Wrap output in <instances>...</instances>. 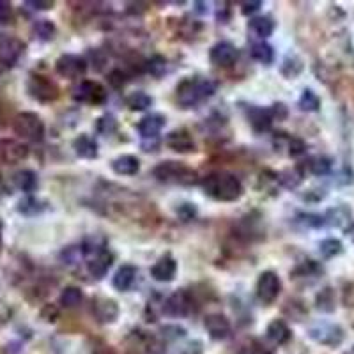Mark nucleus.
<instances>
[{"instance_id":"obj_1","label":"nucleus","mask_w":354,"mask_h":354,"mask_svg":"<svg viewBox=\"0 0 354 354\" xmlns=\"http://www.w3.org/2000/svg\"><path fill=\"white\" fill-rule=\"evenodd\" d=\"M202 189L207 197L220 202H236L243 197V183L230 172H213L202 179Z\"/></svg>"},{"instance_id":"obj_2","label":"nucleus","mask_w":354,"mask_h":354,"mask_svg":"<svg viewBox=\"0 0 354 354\" xmlns=\"http://www.w3.org/2000/svg\"><path fill=\"white\" fill-rule=\"evenodd\" d=\"M216 82L209 78H186L177 85V103L183 109H192L216 93Z\"/></svg>"},{"instance_id":"obj_3","label":"nucleus","mask_w":354,"mask_h":354,"mask_svg":"<svg viewBox=\"0 0 354 354\" xmlns=\"http://www.w3.org/2000/svg\"><path fill=\"white\" fill-rule=\"evenodd\" d=\"M153 176L156 177L160 183H167V185H181V186H192L197 183L198 174L195 172L192 167L179 163V161H161L160 165L154 167Z\"/></svg>"},{"instance_id":"obj_4","label":"nucleus","mask_w":354,"mask_h":354,"mask_svg":"<svg viewBox=\"0 0 354 354\" xmlns=\"http://www.w3.org/2000/svg\"><path fill=\"white\" fill-rule=\"evenodd\" d=\"M12 129L18 137L28 142H41L44 137V122L34 112H21L15 117Z\"/></svg>"},{"instance_id":"obj_5","label":"nucleus","mask_w":354,"mask_h":354,"mask_svg":"<svg viewBox=\"0 0 354 354\" xmlns=\"http://www.w3.org/2000/svg\"><path fill=\"white\" fill-rule=\"evenodd\" d=\"M73 100L85 105H105L109 100V93L101 84L93 80H82L77 87L73 88Z\"/></svg>"},{"instance_id":"obj_6","label":"nucleus","mask_w":354,"mask_h":354,"mask_svg":"<svg viewBox=\"0 0 354 354\" xmlns=\"http://www.w3.org/2000/svg\"><path fill=\"white\" fill-rule=\"evenodd\" d=\"M255 290H257L259 301L264 303V305H271V303L277 301L280 292H282V280L274 271H264L259 277Z\"/></svg>"},{"instance_id":"obj_7","label":"nucleus","mask_w":354,"mask_h":354,"mask_svg":"<svg viewBox=\"0 0 354 354\" xmlns=\"http://www.w3.org/2000/svg\"><path fill=\"white\" fill-rule=\"evenodd\" d=\"M27 91L30 97H34L39 103H52L59 97V87L41 75H30L27 82Z\"/></svg>"},{"instance_id":"obj_8","label":"nucleus","mask_w":354,"mask_h":354,"mask_svg":"<svg viewBox=\"0 0 354 354\" xmlns=\"http://www.w3.org/2000/svg\"><path fill=\"white\" fill-rule=\"evenodd\" d=\"M55 71L57 75H61L62 78H68V80H80L87 71V61L75 53H64L57 59Z\"/></svg>"},{"instance_id":"obj_9","label":"nucleus","mask_w":354,"mask_h":354,"mask_svg":"<svg viewBox=\"0 0 354 354\" xmlns=\"http://www.w3.org/2000/svg\"><path fill=\"white\" fill-rule=\"evenodd\" d=\"M308 337L315 340L321 346L337 347L344 342V330L338 324H331V322H321L315 324L308 330Z\"/></svg>"},{"instance_id":"obj_10","label":"nucleus","mask_w":354,"mask_h":354,"mask_svg":"<svg viewBox=\"0 0 354 354\" xmlns=\"http://www.w3.org/2000/svg\"><path fill=\"white\" fill-rule=\"evenodd\" d=\"M239 52L229 41H220L211 48L209 52V61L211 64L218 66V68H230L238 61Z\"/></svg>"},{"instance_id":"obj_11","label":"nucleus","mask_w":354,"mask_h":354,"mask_svg":"<svg viewBox=\"0 0 354 354\" xmlns=\"http://www.w3.org/2000/svg\"><path fill=\"white\" fill-rule=\"evenodd\" d=\"M24 50L25 44L20 39L12 36H6V34H0V62L2 64L11 68L20 59Z\"/></svg>"},{"instance_id":"obj_12","label":"nucleus","mask_w":354,"mask_h":354,"mask_svg":"<svg viewBox=\"0 0 354 354\" xmlns=\"http://www.w3.org/2000/svg\"><path fill=\"white\" fill-rule=\"evenodd\" d=\"M192 310V298L186 290H177L163 303V312L170 317H186Z\"/></svg>"},{"instance_id":"obj_13","label":"nucleus","mask_w":354,"mask_h":354,"mask_svg":"<svg viewBox=\"0 0 354 354\" xmlns=\"http://www.w3.org/2000/svg\"><path fill=\"white\" fill-rule=\"evenodd\" d=\"M177 274V262L170 254H165L163 257L158 259L154 266L151 268V277L161 283L172 282Z\"/></svg>"},{"instance_id":"obj_14","label":"nucleus","mask_w":354,"mask_h":354,"mask_svg":"<svg viewBox=\"0 0 354 354\" xmlns=\"http://www.w3.org/2000/svg\"><path fill=\"white\" fill-rule=\"evenodd\" d=\"M204 328L213 340H225V338L230 335V331H232L229 319H227L223 314L205 315Z\"/></svg>"},{"instance_id":"obj_15","label":"nucleus","mask_w":354,"mask_h":354,"mask_svg":"<svg viewBox=\"0 0 354 354\" xmlns=\"http://www.w3.org/2000/svg\"><path fill=\"white\" fill-rule=\"evenodd\" d=\"M246 119L252 129L257 133L270 131L273 126V115L270 109H262V106H248L246 109Z\"/></svg>"},{"instance_id":"obj_16","label":"nucleus","mask_w":354,"mask_h":354,"mask_svg":"<svg viewBox=\"0 0 354 354\" xmlns=\"http://www.w3.org/2000/svg\"><path fill=\"white\" fill-rule=\"evenodd\" d=\"M165 115H161V113H149V115H145L144 119L138 122L137 129L144 140H149V138L154 140V138H158L161 129L165 128Z\"/></svg>"},{"instance_id":"obj_17","label":"nucleus","mask_w":354,"mask_h":354,"mask_svg":"<svg viewBox=\"0 0 354 354\" xmlns=\"http://www.w3.org/2000/svg\"><path fill=\"white\" fill-rule=\"evenodd\" d=\"M165 145L176 153L188 154L195 151V142L186 129H176L165 137Z\"/></svg>"},{"instance_id":"obj_18","label":"nucleus","mask_w":354,"mask_h":354,"mask_svg":"<svg viewBox=\"0 0 354 354\" xmlns=\"http://www.w3.org/2000/svg\"><path fill=\"white\" fill-rule=\"evenodd\" d=\"M93 312L100 322H103V324H112L119 317V305L110 298H96L94 299Z\"/></svg>"},{"instance_id":"obj_19","label":"nucleus","mask_w":354,"mask_h":354,"mask_svg":"<svg viewBox=\"0 0 354 354\" xmlns=\"http://www.w3.org/2000/svg\"><path fill=\"white\" fill-rule=\"evenodd\" d=\"M28 156V147L25 144L15 140H6L0 144V158L9 163V165H15V163H20L25 158Z\"/></svg>"},{"instance_id":"obj_20","label":"nucleus","mask_w":354,"mask_h":354,"mask_svg":"<svg viewBox=\"0 0 354 354\" xmlns=\"http://www.w3.org/2000/svg\"><path fill=\"white\" fill-rule=\"evenodd\" d=\"M113 264V255L110 254L109 248L103 250V252H100V254L93 255V257H88V262H87V270L88 273H91V277L94 278H103L106 273H109V270L112 268Z\"/></svg>"},{"instance_id":"obj_21","label":"nucleus","mask_w":354,"mask_h":354,"mask_svg":"<svg viewBox=\"0 0 354 354\" xmlns=\"http://www.w3.org/2000/svg\"><path fill=\"white\" fill-rule=\"evenodd\" d=\"M137 273L138 271L135 266L131 264L121 266L112 278L113 289L119 290V292H128V290L133 287V283H135V280H137Z\"/></svg>"},{"instance_id":"obj_22","label":"nucleus","mask_w":354,"mask_h":354,"mask_svg":"<svg viewBox=\"0 0 354 354\" xmlns=\"http://www.w3.org/2000/svg\"><path fill=\"white\" fill-rule=\"evenodd\" d=\"M266 337H268V340L277 344V346H283V344L289 342L292 333H290V328L287 326L286 321H282V319H274V321H271L270 324H268V328H266Z\"/></svg>"},{"instance_id":"obj_23","label":"nucleus","mask_w":354,"mask_h":354,"mask_svg":"<svg viewBox=\"0 0 354 354\" xmlns=\"http://www.w3.org/2000/svg\"><path fill=\"white\" fill-rule=\"evenodd\" d=\"M73 149L78 158H84V160H94L97 158V144L93 137L88 135H80L73 140Z\"/></svg>"},{"instance_id":"obj_24","label":"nucleus","mask_w":354,"mask_h":354,"mask_svg":"<svg viewBox=\"0 0 354 354\" xmlns=\"http://www.w3.org/2000/svg\"><path fill=\"white\" fill-rule=\"evenodd\" d=\"M248 32L257 39H266L274 32V21L271 17H255L248 21Z\"/></svg>"},{"instance_id":"obj_25","label":"nucleus","mask_w":354,"mask_h":354,"mask_svg":"<svg viewBox=\"0 0 354 354\" xmlns=\"http://www.w3.org/2000/svg\"><path fill=\"white\" fill-rule=\"evenodd\" d=\"M112 170L117 176H135L140 170V161L137 156L131 154H122L112 161Z\"/></svg>"},{"instance_id":"obj_26","label":"nucleus","mask_w":354,"mask_h":354,"mask_svg":"<svg viewBox=\"0 0 354 354\" xmlns=\"http://www.w3.org/2000/svg\"><path fill=\"white\" fill-rule=\"evenodd\" d=\"M12 183L17 186L20 192L30 195L37 189V185H39V179H37V174L34 170H20L12 176Z\"/></svg>"},{"instance_id":"obj_27","label":"nucleus","mask_w":354,"mask_h":354,"mask_svg":"<svg viewBox=\"0 0 354 354\" xmlns=\"http://www.w3.org/2000/svg\"><path fill=\"white\" fill-rule=\"evenodd\" d=\"M17 209L20 214L30 218L43 213V211L46 209V204H44L43 201H39V198L34 197V195H27V197H24L20 202H18Z\"/></svg>"},{"instance_id":"obj_28","label":"nucleus","mask_w":354,"mask_h":354,"mask_svg":"<svg viewBox=\"0 0 354 354\" xmlns=\"http://www.w3.org/2000/svg\"><path fill=\"white\" fill-rule=\"evenodd\" d=\"M301 167L314 176H328L333 169V160L328 156H314L306 161V165Z\"/></svg>"},{"instance_id":"obj_29","label":"nucleus","mask_w":354,"mask_h":354,"mask_svg":"<svg viewBox=\"0 0 354 354\" xmlns=\"http://www.w3.org/2000/svg\"><path fill=\"white\" fill-rule=\"evenodd\" d=\"M151 105H153V97L147 93H144V91H135V93L126 96V106L133 110V112H144Z\"/></svg>"},{"instance_id":"obj_30","label":"nucleus","mask_w":354,"mask_h":354,"mask_svg":"<svg viewBox=\"0 0 354 354\" xmlns=\"http://www.w3.org/2000/svg\"><path fill=\"white\" fill-rule=\"evenodd\" d=\"M250 53H252V57H254L257 62H261V64L270 66V64H273V61H274L273 46L266 43V41H259V43L252 44V50H250Z\"/></svg>"},{"instance_id":"obj_31","label":"nucleus","mask_w":354,"mask_h":354,"mask_svg":"<svg viewBox=\"0 0 354 354\" xmlns=\"http://www.w3.org/2000/svg\"><path fill=\"white\" fill-rule=\"evenodd\" d=\"M303 177H305V169L299 165V167H296V169L286 170V172L280 174V176H278V181H280V185L282 186H286V188L294 189L301 185Z\"/></svg>"},{"instance_id":"obj_32","label":"nucleus","mask_w":354,"mask_h":354,"mask_svg":"<svg viewBox=\"0 0 354 354\" xmlns=\"http://www.w3.org/2000/svg\"><path fill=\"white\" fill-rule=\"evenodd\" d=\"M82 299H84V294H82L80 287L69 286L61 292V299H59V301H61V305L66 306V308H75V306L80 305Z\"/></svg>"},{"instance_id":"obj_33","label":"nucleus","mask_w":354,"mask_h":354,"mask_svg":"<svg viewBox=\"0 0 354 354\" xmlns=\"http://www.w3.org/2000/svg\"><path fill=\"white\" fill-rule=\"evenodd\" d=\"M298 106L303 112H317L321 109V100L312 88H305L298 101Z\"/></svg>"},{"instance_id":"obj_34","label":"nucleus","mask_w":354,"mask_h":354,"mask_svg":"<svg viewBox=\"0 0 354 354\" xmlns=\"http://www.w3.org/2000/svg\"><path fill=\"white\" fill-rule=\"evenodd\" d=\"M342 250H344V246H342V241H340V239L326 238L319 243V252H321V255L324 259L337 257V255L342 254Z\"/></svg>"},{"instance_id":"obj_35","label":"nucleus","mask_w":354,"mask_h":354,"mask_svg":"<svg viewBox=\"0 0 354 354\" xmlns=\"http://www.w3.org/2000/svg\"><path fill=\"white\" fill-rule=\"evenodd\" d=\"M315 306L321 312H333L335 310V292L333 289H322L315 298Z\"/></svg>"},{"instance_id":"obj_36","label":"nucleus","mask_w":354,"mask_h":354,"mask_svg":"<svg viewBox=\"0 0 354 354\" xmlns=\"http://www.w3.org/2000/svg\"><path fill=\"white\" fill-rule=\"evenodd\" d=\"M303 71V62L299 57L289 55L282 64V75L286 78H296Z\"/></svg>"},{"instance_id":"obj_37","label":"nucleus","mask_w":354,"mask_h":354,"mask_svg":"<svg viewBox=\"0 0 354 354\" xmlns=\"http://www.w3.org/2000/svg\"><path fill=\"white\" fill-rule=\"evenodd\" d=\"M145 71L149 73V75H153V77L160 78L165 75L167 71V59L165 57L161 55H154L151 57L149 61L145 62Z\"/></svg>"},{"instance_id":"obj_38","label":"nucleus","mask_w":354,"mask_h":354,"mask_svg":"<svg viewBox=\"0 0 354 354\" xmlns=\"http://www.w3.org/2000/svg\"><path fill=\"white\" fill-rule=\"evenodd\" d=\"M322 268L314 261H305L292 271L294 278H305V277H315V274H321Z\"/></svg>"},{"instance_id":"obj_39","label":"nucleus","mask_w":354,"mask_h":354,"mask_svg":"<svg viewBox=\"0 0 354 354\" xmlns=\"http://www.w3.org/2000/svg\"><path fill=\"white\" fill-rule=\"evenodd\" d=\"M34 34L37 36V39L41 41H50L55 36V25L50 20H39L34 24Z\"/></svg>"},{"instance_id":"obj_40","label":"nucleus","mask_w":354,"mask_h":354,"mask_svg":"<svg viewBox=\"0 0 354 354\" xmlns=\"http://www.w3.org/2000/svg\"><path fill=\"white\" fill-rule=\"evenodd\" d=\"M96 129L100 135H113L117 131V119L112 115V113H105L101 115L96 122Z\"/></svg>"},{"instance_id":"obj_41","label":"nucleus","mask_w":354,"mask_h":354,"mask_svg":"<svg viewBox=\"0 0 354 354\" xmlns=\"http://www.w3.org/2000/svg\"><path fill=\"white\" fill-rule=\"evenodd\" d=\"M298 221L301 225L308 227V229H319V227H324V216L321 214H312V213H303L298 216Z\"/></svg>"},{"instance_id":"obj_42","label":"nucleus","mask_w":354,"mask_h":354,"mask_svg":"<svg viewBox=\"0 0 354 354\" xmlns=\"http://www.w3.org/2000/svg\"><path fill=\"white\" fill-rule=\"evenodd\" d=\"M287 140V149H289V156L296 158V156H301V154H305L306 151V145L305 142L301 140V138H286Z\"/></svg>"},{"instance_id":"obj_43","label":"nucleus","mask_w":354,"mask_h":354,"mask_svg":"<svg viewBox=\"0 0 354 354\" xmlns=\"http://www.w3.org/2000/svg\"><path fill=\"white\" fill-rule=\"evenodd\" d=\"M109 82L112 87L121 88L122 85L126 84V75L121 71V69H113V71L109 73Z\"/></svg>"},{"instance_id":"obj_44","label":"nucleus","mask_w":354,"mask_h":354,"mask_svg":"<svg viewBox=\"0 0 354 354\" xmlns=\"http://www.w3.org/2000/svg\"><path fill=\"white\" fill-rule=\"evenodd\" d=\"M270 110L271 115H273V121H283L289 115V110H287V106L283 103H274Z\"/></svg>"},{"instance_id":"obj_45","label":"nucleus","mask_w":354,"mask_h":354,"mask_svg":"<svg viewBox=\"0 0 354 354\" xmlns=\"http://www.w3.org/2000/svg\"><path fill=\"white\" fill-rule=\"evenodd\" d=\"M12 18V6L6 0H0V25L9 24Z\"/></svg>"},{"instance_id":"obj_46","label":"nucleus","mask_w":354,"mask_h":354,"mask_svg":"<svg viewBox=\"0 0 354 354\" xmlns=\"http://www.w3.org/2000/svg\"><path fill=\"white\" fill-rule=\"evenodd\" d=\"M25 6H28L34 11H48V9H53L52 0H30V2H25Z\"/></svg>"},{"instance_id":"obj_47","label":"nucleus","mask_w":354,"mask_h":354,"mask_svg":"<svg viewBox=\"0 0 354 354\" xmlns=\"http://www.w3.org/2000/svg\"><path fill=\"white\" fill-rule=\"evenodd\" d=\"M177 214L183 218L185 221L192 220V218H195V214H197V207H195V204H183L179 209H177Z\"/></svg>"},{"instance_id":"obj_48","label":"nucleus","mask_w":354,"mask_h":354,"mask_svg":"<svg viewBox=\"0 0 354 354\" xmlns=\"http://www.w3.org/2000/svg\"><path fill=\"white\" fill-rule=\"evenodd\" d=\"M41 317L48 322L57 321V317H59V308L55 305H44L43 310H41Z\"/></svg>"},{"instance_id":"obj_49","label":"nucleus","mask_w":354,"mask_h":354,"mask_svg":"<svg viewBox=\"0 0 354 354\" xmlns=\"http://www.w3.org/2000/svg\"><path fill=\"white\" fill-rule=\"evenodd\" d=\"M261 8H262L261 0H254V2H243L241 12L245 15V17H248V15H254V12H257Z\"/></svg>"},{"instance_id":"obj_50","label":"nucleus","mask_w":354,"mask_h":354,"mask_svg":"<svg viewBox=\"0 0 354 354\" xmlns=\"http://www.w3.org/2000/svg\"><path fill=\"white\" fill-rule=\"evenodd\" d=\"M2 234H4V223L0 220V252H2Z\"/></svg>"},{"instance_id":"obj_51","label":"nucleus","mask_w":354,"mask_h":354,"mask_svg":"<svg viewBox=\"0 0 354 354\" xmlns=\"http://www.w3.org/2000/svg\"><path fill=\"white\" fill-rule=\"evenodd\" d=\"M346 354H354V347H353V349L349 351V353H346Z\"/></svg>"}]
</instances>
